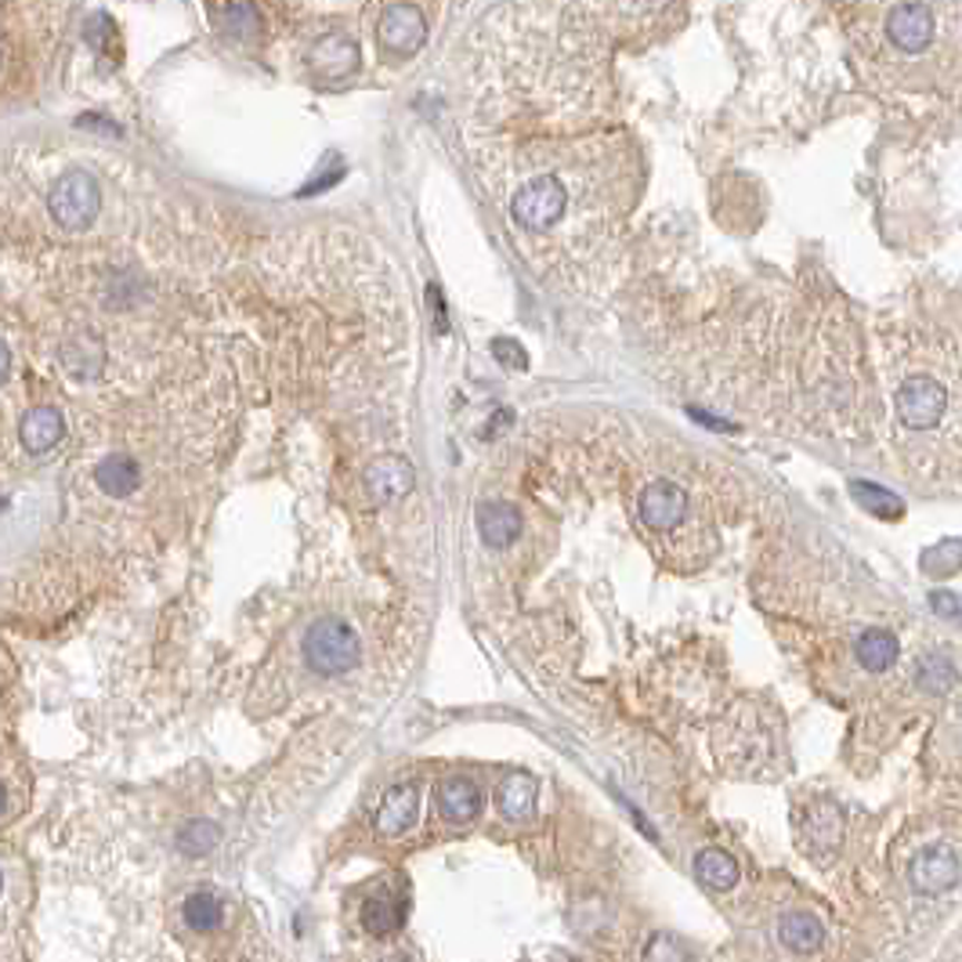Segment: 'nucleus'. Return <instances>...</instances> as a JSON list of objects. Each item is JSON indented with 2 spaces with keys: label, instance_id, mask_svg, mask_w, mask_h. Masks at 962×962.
I'll use <instances>...</instances> for the list:
<instances>
[{
  "label": "nucleus",
  "instance_id": "nucleus-1",
  "mask_svg": "<svg viewBox=\"0 0 962 962\" xmlns=\"http://www.w3.org/2000/svg\"><path fill=\"white\" fill-rule=\"evenodd\" d=\"M304 662L315 669L318 677H341L347 669L359 666V634L344 619H318L304 634Z\"/></svg>",
  "mask_w": 962,
  "mask_h": 962
},
{
  "label": "nucleus",
  "instance_id": "nucleus-2",
  "mask_svg": "<svg viewBox=\"0 0 962 962\" xmlns=\"http://www.w3.org/2000/svg\"><path fill=\"white\" fill-rule=\"evenodd\" d=\"M568 210V188L553 174H536L514 196H510V217L524 232H547L565 217Z\"/></svg>",
  "mask_w": 962,
  "mask_h": 962
},
{
  "label": "nucleus",
  "instance_id": "nucleus-3",
  "mask_svg": "<svg viewBox=\"0 0 962 962\" xmlns=\"http://www.w3.org/2000/svg\"><path fill=\"white\" fill-rule=\"evenodd\" d=\"M48 210L66 232H84L101 210V188L87 170H69L55 181Z\"/></svg>",
  "mask_w": 962,
  "mask_h": 962
},
{
  "label": "nucleus",
  "instance_id": "nucleus-4",
  "mask_svg": "<svg viewBox=\"0 0 962 962\" xmlns=\"http://www.w3.org/2000/svg\"><path fill=\"white\" fill-rule=\"evenodd\" d=\"M944 405H949V395L934 376H909L897 391V420L912 431L934 428L944 416Z\"/></svg>",
  "mask_w": 962,
  "mask_h": 962
},
{
  "label": "nucleus",
  "instance_id": "nucleus-5",
  "mask_svg": "<svg viewBox=\"0 0 962 962\" xmlns=\"http://www.w3.org/2000/svg\"><path fill=\"white\" fill-rule=\"evenodd\" d=\"M376 37L391 51V55H402L410 58L428 43V19L424 11L416 4H391L381 22H376Z\"/></svg>",
  "mask_w": 962,
  "mask_h": 962
},
{
  "label": "nucleus",
  "instance_id": "nucleus-6",
  "mask_svg": "<svg viewBox=\"0 0 962 962\" xmlns=\"http://www.w3.org/2000/svg\"><path fill=\"white\" fill-rule=\"evenodd\" d=\"M637 510H640V521H645L651 532H669L688 514V492H684L677 481L659 478V481H651V485H645Z\"/></svg>",
  "mask_w": 962,
  "mask_h": 962
},
{
  "label": "nucleus",
  "instance_id": "nucleus-7",
  "mask_svg": "<svg viewBox=\"0 0 962 962\" xmlns=\"http://www.w3.org/2000/svg\"><path fill=\"white\" fill-rule=\"evenodd\" d=\"M959 876H962V865L952 847H926L915 854L909 865V883H912V891H920V894L952 891Z\"/></svg>",
  "mask_w": 962,
  "mask_h": 962
},
{
  "label": "nucleus",
  "instance_id": "nucleus-8",
  "mask_svg": "<svg viewBox=\"0 0 962 962\" xmlns=\"http://www.w3.org/2000/svg\"><path fill=\"white\" fill-rule=\"evenodd\" d=\"M886 33L905 55H923L934 40V11L923 0H905L886 19Z\"/></svg>",
  "mask_w": 962,
  "mask_h": 962
},
{
  "label": "nucleus",
  "instance_id": "nucleus-9",
  "mask_svg": "<svg viewBox=\"0 0 962 962\" xmlns=\"http://www.w3.org/2000/svg\"><path fill=\"white\" fill-rule=\"evenodd\" d=\"M416 485V471L410 460H402L395 453L376 457L366 468V489L376 503H399L402 495H410Z\"/></svg>",
  "mask_w": 962,
  "mask_h": 962
},
{
  "label": "nucleus",
  "instance_id": "nucleus-10",
  "mask_svg": "<svg viewBox=\"0 0 962 962\" xmlns=\"http://www.w3.org/2000/svg\"><path fill=\"white\" fill-rule=\"evenodd\" d=\"M474 521H478V536L481 543L492 547V550H503L518 539L521 532V514L514 503H503V500H485L478 503L474 510Z\"/></svg>",
  "mask_w": 962,
  "mask_h": 962
},
{
  "label": "nucleus",
  "instance_id": "nucleus-11",
  "mask_svg": "<svg viewBox=\"0 0 962 962\" xmlns=\"http://www.w3.org/2000/svg\"><path fill=\"white\" fill-rule=\"evenodd\" d=\"M416 814H420V789L416 785H395V789L384 793L381 807H376V828L384 836H402L416 825Z\"/></svg>",
  "mask_w": 962,
  "mask_h": 962
},
{
  "label": "nucleus",
  "instance_id": "nucleus-12",
  "mask_svg": "<svg viewBox=\"0 0 962 962\" xmlns=\"http://www.w3.org/2000/svg\"><path fill=\"white\" fill-rule=\"evenodd\" d=\"M312 69L323 80H344L359 69V48L352 37L330 33L312 48Z\"/></svg>",
  "mask_w": 962,
  "mask_h": 962
},
{
  "label": "nucleus",
  "instance_id": "nucleus-13",
  "mask_svg": "<svg viewBox=\"0 0 962 962\" xmlns=\"http://www.w3.org/2000/svg\"><path fill=\"white\" fill-rule=\"evenodd\" d=\"M66 434V420L58 410H51V405H40V410H29L22 416V428H19V439L26 445V453L33 457H43L51 453V449L62 442Z\"/></svg>",
  "mask_w": 962,
  "mask_h": 962
},
{
  "label": "nucleus",
  "instance_id": "nucleus-14",
  "mask_svg": "<svg viewBox=\"0 0 962 962\" xmlns=\"http://www.w3.org/2000/svg\"><path fill=\"white\" fill-rule=\"evenodd\" d=\"M536 799H539V785L529 770H510L500 785V793H495V804H500V814L507 822H532Z\"/></svg>",
  "mask_w": 962,
  "mask_h": 962
},
{
  "label": "nucleus",
  "instance_id": "nucleus-15",
  "mask_svg": "<svg viewBox=\"0 0 962 962\" xmlns=\"http://www.w3.org/2000/svg\"><path fill=\"white\" fill-rule=\"evenodd\" d=\"M95 481H98L101 492L112 495V500H127V495H135L141 485V468H138L135 457L112 453L95 468Z\"/></svg>",
  "mask_w": 962,
  "mask_h": 962
},
{
  "label": "nucleus",
  "instance_id": "nucleus-16",
  "mask_svg": "<svg viewBox=\"0 0 962 962\" xmlns=\"http://www.w3.org/2000/svg\"><path fill=\"white\" fill-rule=\"evenodd\" d=\"M439 811L445 822L453 825H468L481 814V793L478 785L468 778H449L442 789H439Z\"/></svg>",
  "mask_w": 962,
  "mask_h": 962
},
{
  "label": "nucleus",
  "instance_id": "nucleus-17",
  "mask_svg": "<svg viewBox=\"0 0 962 962\" xmlns=\"http://www.w3.org/2000/svg\"><path fill=\"white\" fill-rule=\"evenodd\" d=\"M695 876L709 891H732L738 883V862L720 847H706L695 857Z\"/></svg>",
  "mask_w": 962,
  "mask_h": 962
},
{
  "label": "nucleus",
  "instance_id": "nucleus-18",
  "mask_svg": "<svg viewBox=\"0 0 962 962\" xmlns=\"http://www.w3.org/2000/svg\"><path fill=\"white\" fill-rule=\"evenodd\" d=\"M854 651H857V662H862L868 674H886V669L897 662L901 645L891 630H865L862 637H857Z\"/></svg>",
  "mask_w": 962,
  "mask_h": 962
},
{
  "label": "nucleus",
  "instance_id": "nucleus-19",
  "mask_svg": "<svg viewBox=\"0 0 962 962\" xmlns=\"http://www.w3.org/2000/svg\"><path fill=\"white\" fill-rule=\"evenodd\" d=\"M402 920H405V909L387 891H376L373 897L362 901V926H366V934L373 938L395 934Z\"/></svg>",
  "mask_w": 962,
  "mask_h": 962
},
{
  "label": "nucleus",
  "instance_id": "nucleus-20",
  "mask_svg": "<svg viewBox=\"0 0 962 962\" xmlns=\"http://www.w3.org/2000/svg\"><path fill=\"white\" fill-rule=\"evenodd\" d=\"M778 938L782 944H789L793 952H818L825 941V926L814 920L811 912H789L778 923Z\"/></svg>",
  "mask_w": 962,
  "mask_h": 962
},
{
  "label": "nucleus",
  "instance_id": "nucleus-21",
  "mask_svg": "<svg viewBox=\"0 0 962 962\" xmlns=\"http://www.w3.org/2000/svg\"><path fill=\"white\" fill-rule=\"evenodd\" d=\"M181 915H185L188 930H196V934H214V930L225 923V905H222V897H217V894L199 891V894L185 897Z\"/></svg>",
  "mask_w": 962,
  "mask_h": 962
},
{
  "label": "nucleus",
  "instance_id": "nucleus-22",
  "mask_svg": "<svg viewBox=\"0 0 962 962\" xmlns=\"http://www.w3.org/2000/svg\"><path fill=\"white\" fill-rule=\"evenodd\" d=\"M955 666L949 655H926V659L920 662V669H915V684L926 691V695H949L955 688Z\"/></svg>",
  "mask_w": 962,
  "mask_h": 962
},
{
  "label": "nucleus",
  "instance_id": "nucleus-23",
  "mask_svg": "<svg viewBox=\"0 0 962 962\" xmlns=\"http://www.w3.org/2000/svg\"><path fill=\"white\" fill-rule=\"evenodd\" d=\"M851 492H854V500L862 503L865 510H872L876 518H901V514H905V503H901L894 492H886L880 485H868V481H851Z\"/></svg>",
  "mask_w": 962,
  "mask_h": 962
},
{
  "label": "nucleus",
  "instance_id": "nucleus-24",
  "mask_svg": "<svg viewBox=\"0 0 962 962\" xmlns=\"http://www.w3.org/2000/svg\"><path fill=\"white\" fill-rule=\"evenodd\" d=\"M217 843H222V828H217L214 822H188L178 833V851L188 854V857L210 854Z\"/></svg>",
  "mask_w": 962,
  "mask_h": 962
},
{
  "label": "nucleus",
  "instance_id": "nucleus-25",
  "mask_svg": "<svg viewBox=\"0 0 962 962\" xmlns=\"http://www.w3.org/2000/svg\"><path fill=\"white\" fill-rule=\"evenodd\" d=\"M959 568H962V539H944V543L923 553V572L934 579H949Z\"/></svg>",
  "mask_w": 962,
  "mask_h": 962
},
{
  "label": "nucleus",
  "instance_id": "nucleus-26",
  "mask_svg": "<svg viewBox=\"0 0 962 962\" xmlns=\"http://www.w3.org/2000/svg\"><path fill=\"white\" fill-rule=\"evenodd\" d=\"M257 26H261V19H257V8H254V4H246V0H236V4H228V11H225V29H228L232 37H251Z\"/></svg>",
  "mask_w": 962,
  "mask_h": 962
},
{
  "label": "nucleus",
  "instance_id": "nucleus-27",
  "mask_svg": "<svg viewBox=\"0 0 962 962\" xmlns=\"http://www.w3.org/2000/svg\"><path fill=\"white\" fill-rule=\"evenodd\" d=\"M492 355L500 359L507 370H529V352H524L518 341L495 337V341H492Z\"/></svg>",
  "mask_w": 962,
  "mask_h": 962
},
{
  "label": "nucleus",
  "instance_id": "nucleus-28",
  "mask_svg": "<svg viewBox=\"0 0 962 962\" xmlns=\"http://www.w3.org/2000/svg\"><path fill=\"white\" fill-rule=\"evenodd\" d=\"M930 608H934L941 619H959V611H962L955 597H952V593H944V590L930 593Z\"/></svg>",
  "mask_w": 962,
  "mask_h": 962
},
{
  "label": "nucleus",
  "instance_id": "nucleus-29",
  "mask_svg": "<svg viewBox=\"0 0 962 962\" xmlns=\"http://www.w3.org/2000/svg\"><path fill=\"white\" fill-rule=\"evenodd\" d=\"M428 301H431V308H434V326H439V333H449V318H445L442 289H439V286H431V289H428Z\"/></svg>",
  "mask_w": 962,
  "mask_h": 962
},
{
  "label": "nucleus",
  "instance_id": "nucleus-30",
  "mask_svg": "<svg viewBox=\"0 0 962 962\" xmlns=\"http://www.w3.org/2000/svg\"><path fill=\"white\" fill-rule=\"evenodd\" d=\"M684 959V952L680 949H669L666 944V938H655L651 944H648V952H645V959Z\"/></svg>",
  "mask_w": 962,
  "mask_h": 962
},
{
  "label": "nucleus",
  "instance_id": "nucleus-31",
  "mask_svg": "<svg viewBox=\"0 0 962 962\" xmlns=\"http://www.w3.org/2000/svg\"><path fill=\"white\" fill-rule=\"evenodd\" d=\"M80 127H98V130H106V135H120V130H116V124L98 120V116H80Z\"/></svg>",
  "mask_w": 962,
  "mask_h": 962
}]
</instances>
